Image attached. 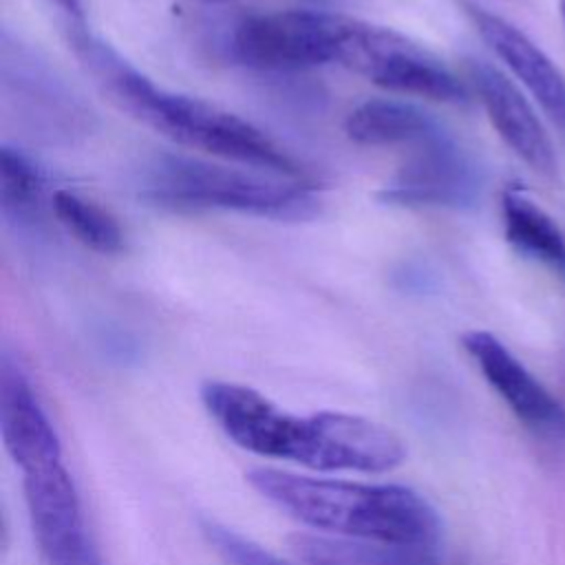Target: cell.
<instances>
[{
	"instance_id": "obj_1",
	"label": "cell",
	"mask_w": 565,
	"mask_h": 565,
	"mask_svg": "<svg viewBox=\"0 0 565 565\" xmlns=\"http://www.w3.org/2000/svg\"><path fill=\"white\" fill-rule=\"evenodd\" d=\"M201 402L238 448L320 472L382 475L406 459L402 437L362 415L320 411L294 415L260 391L223 380L201 386Z\"/></svg>"
},
{
	"instance_id": "obj_2",
	"label": "cell",
	"mask_w": 565,
	"mask_h": 565,
	"mask_svg": "<svg viewBox=\"0 0 565 565\" xmlns=\"http://www.w3.org/2000/svg\"><path fill=\"white\" fill-rule=\"evenodd\" d=\"M68 40L82 66L110 102L166 139L243 168L302 179L298 161L254 124L216 104L157 86L82 24L71 29Z\"/></svg>"
},
{
	"instance_id": "obj_3",
	"label": "cell",
	"mask_w": 565,
	"mask_h": 565,
	"mask_svg": "<svg viewBox=\"0 0 565 565\" xmlns=\"http://www.w3.org/2000/svg\"><path fill=\"white\" fill-rule=\"evenodd\" d=\"M249 486L296 521L340 539L437 547L441 519L417 490L402 483H366L254 468Z\"/></svg>"
},
{
	"instance_id": "obj_4",
	"label": "cell",
	"mask_w": 565,
	"mask_h": 565,
	"mask_svg": "<svg viewBox=\"0 0 565 565\" xmlns=\"http://www.w3.org/2000/svg\"><path fill=\"white\" fill-rule=\"evenodd\" d=\"M143 196L174 210H227L278 221H302L318 212V199L300 179L174 154L148 166Z\"/></svg>"
},
{
	"instance_id": "obj_5",
	"label": "cell",
	"mask_w": 565,
	"mask_h": 565,
	"mask_svg": "<svg viewBox=\"0 0 565 565\" xmlns=\"http://www.w3.org/2000/svg\"><path fill=\"white\" fill-rule=\"evenodd\" d=\"M335 62L402 95L444 104L468 102V86L435 53L399 31L344 18Z\"/></svg>"
},
{
	"instance_id": "obj_6",
	"label": "cell",
	"mask_w": 565,
	"mask_h": 565,
	"mask_svg": "<svg viewBox=\"0 0 565 565\" xmlns=\"http://www.w3.org/2000/svg\"><path fill=\"white\" fill-rule=\"evenodd\" d=\"M344 18L329 11L289 9L249 15L232 35L238 62L263 71H296L335 62Z\"/></svg>"
},
{
	"instance_id": "obj_7",
	"label": "cell",
	"mask_w": 565,
	"mask_h": 565,
	"mask_svg": "<svg viewBox=\"0 0 565 565\" xmlns=\"http://www.w3.org/2000/svg\"><path fill=\"white\" fill-rule=\"evenodd\" d=\"M22 488L46 565H104L86 532L82 501L64 461L22 475Z\"/></svg>"
},
{
	"instance_id": "obj_8",
	"label": "cell",
	"mask_w": 565,
	"mask_h": 565,
	"mask_svg": "<svg viewBox=\"0 0 565 565\" xmlns=\"http://www.w3.org/2000/svg\"><path fill=\"white\" fill-rule=\"evenodd\" d=\"M411 148V159L380 192L384 201L463 207L477 199L479 170L444 126Z\"/></svg>"
},
{
	"instance_id": "obj_9",
	"label": "cell",
	"mask_w": 565,
	"mask_h": 565,
	"mask_svg": "<svg viewBox=\"0 0 565 565\" xmlns=\"http://www.w3.org/2000/svg\"><path fill=\"white\" fill-rule=\"evenodd\" d=\"M486 382L508 404L516 419L536 435L565 437V406L488 331H468L461 338Z\"/></svg>"
},
{
	"instance_id": "obj_10",
	"label": "cell",
	"mask_w": 565,
	"mask_h": 565,
	"mask_svg": "<svg viewBox=\"0 0 565 565\" xmlns=\"http://www.w3.org/2000/svg\"><path fill=\"white\" fill-rule=\"evenodd\" d=\"M0 435L11 461L24 472L62 463L60 437L18 360L0 362Z\"/></svg>"
},
{
	"instance_id": "obj_11",
	"label": "cell",
	"mask_w": 565,
	"mask_h": 565,
	"mask_svg": "<svg viewBox=\"0 0 565 565\" xmlns=\"http://www.w3.org/2000/svg\"><path fill=\"white\" fill-rule=\"evenodd\" d=\"M468 82L488 113L490 124L510 150L543 177L556 174L552 141L525 95L499 68L488 62L470 60Z\"/></svg>"
},
{
	"instance_id": "obj_12",
	"label": "cell",
	"mask_w": 565,
	"mask_h": 565,
	"mask_svg": "<svg viewBox=\"0 0 565 565\" xmlns=\"http://www.w3.org/2000/svg\"><path fill=\"white\" fill-rule=\"evenodd\" d=\"M481 40L521 79L541 108L565 128V77L552 60L514 24L475 2H461Z\"/></svg>"
},
{
	"instance_id": "obj_13",
	"label": "cell",
	"mask_w": 565,
	"mask_h": 565,
	"mask_svg": "<svg viewBox=\"0 0 565 565\" xmlns=\"http://www.w3.org/2000/svg\"><path fill=\"white\" fill-rule=\"evenodd\" d=\"M501 216L510 245L565 280V234L525 190L508 188L503 192Z\"/></svg>"
},
{
	"instance_id": "obj_14",
	"label": "cell",
	"mask_w": 565,
	"mask_h": 565,
	"mask_svg": "<svg viewBox=\"0 0 565 565\" xmlns=\"http://www.w3.org/2000/svg\"><path fill=\"white\" fill-rule=\"evenodd\" d=\"M291 547L307 565H446L437 547L355 541L329 534H298Z\"/></svg>"
},
{
	"instance_id": "obj_15",
	"label": "cell",
	"mask_w": 565,
	"mask_h": 565,
	"mask_svg": "<svg viewBox=\"0 0 565 565\" xmlns=\"http://www.w3.org/2000/svg\"><path fill=\"white\" fill-rule=\"evenodd\" d=\"M344 128L362 146H415L441 124L411 102L369 99L349 113Z\"/></svg>"
},
{
	"instance_id": "obj_16",
	"label": "cell",
	"mask_w": 565,
	"mask_h": 565,
	"mask_svg": "<svg viewBox=\"0 0 565 565\" xmlns=\"http://www.w3.org/2000/svg\"><path fill=\"white\" fill-rule=\"evenodd\" d=\"M53 214L84 247L97 254H117L124 249V230L117 218L99 203L71 190H55L51 199Z\"/></svg>"
},
{
	"instance_id": "obj_17",
	"label": "cell",
	"mask_w": 565,
	"mask_h": 565,
	"mask_svg": "<svg viewBox=\"0 0 565 565\" xmlns=\"http://www.w3.org/2000/svg\"><path fill=\"white\" fill-rule=\"evenodd\" d=\"M44 181L38 166L18 148L0 150V201L2 212L15 218H31L40 212Z\"/></svg>"
},
{
	"instance_id": "obj_18",
	"label": "cell",
	"mask_w": 565,
	"mask_h": 565,
	"mask_svg": "<svg viewBox=\"0 0 565 565\" xmlns=\"http://www.w3.org/2000/svg\"><path fill=\"white\" fill-rule=\"evenodd\" d=\"M201 532L210 547L227 563V565H291L282 561L280 556L271 554L249 536H243L241 532L212 521L203 519L201 521Z\"/></svg>"
},
{
	"instance_id": "obj_19",
	"label": "cell",
	"mask_w": 565,
	"mask_h": 565,
	"mask_svg": "<svg viewBox=\"0 0 565 565\" xmlns=\"http://www.w3.org/2000/svg\"><path fill=\"white\" fill-rule=\"evenodd\" d=\"M51 4H55L57 9H62L73 22H82V7H79V0H49Z\"/></svg>"
},
{
	"instance_id": "obj_20",
	"label": "cell",
	"mask_w": 565,
	"mask_h": 565,
	"mask_svg": "<svg viewBox=\"0 0 565 565\" xmlns=\"http://www.w3.org/2000/svg\"><path fill=\"white\" fill-rule=\"evenodd\" d=\"M558 11H561V20L565 24V0H558Z\"/></svg>"
},
{
	"instance_id": "obj_21",
	"label": "cell",
	"mask_w": 565,
	"mask_h": 565,
	"mask_svg": "<svg viewBox=\"0 0 565 565\" xmlns=\"http://www.w3.org/2000/svg\"><path fill=\"white\" fill-rule=\"evenodd\" d=\"M201 2H207V4H227V2H234V0H201Z\"/></svg>"
}]
</instances>
